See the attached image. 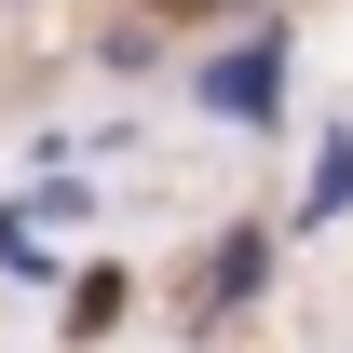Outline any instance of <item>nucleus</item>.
<instances>
[{
  "label": "nucleus",
  "instance_id": "20e7f679",
  "mask_svg": "<svg viewBox=\"0 0 353 353\" xmlns=\"http://www.w3.org/2000/svg\"><path fill=\"white\" fill-rule=\"evenodd\" d=\"M0 272H14V285H54V245H41L28 204H0Z\"/></svg>",
  "mask_w": 353,
  "mask_h": 353
},
{
  "label": "nucleus",
  "instance_id": "f03ea898",
  "mask_svg": "<svg viewBox=\"0 0 353 353\" xmlns=\"http://www.w3.org/2000/svg\"><path fill=\"white\" fill-rule=\"evenodd\" d=\"M259 285H272V231L245 218V231H218V259H204V312H245Z\"/></svg>",
  "mask_w": 353,
  "mask_h": 353
},
{
  "label": "nucleus",
  "instance_id": "f257e3e1",
  "mask_svg": "<svg viewBox=\"0 0 353 353\" xmlns=\"http://www.w3.org/2000/svg\"><path fill=\"white\" fill-rule=\"evenodd\" d=\"M285 82H299V41H285V28H231L218 54H204V68H190V95H204V109H218L231 136H259V123H285Z\"/></svg>",
  "mask_w": 353,
  "mask_h": 353
},
{
  "label": "nucleus",
  "instance_id": "7ed1b4c3",
  "mask_svg": "<svg viewBox=\"0 0 353 353\" xmlns=\"http://www.w3.org/2000/svg\"><path fill=\"white\" fill-rule=\"evenodd\" d=\"M299 218L326 231V218H353V123H326L312 136V176H299Z\"/></svg>",
  "mask_w": 353,
  "mask_h": 353
}]
</instances>
